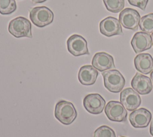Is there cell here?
<instances>
[{
    "label": "cell",
    "instance_id": "cell-1",
    "mask_svg": "<svg viewBox=\"0 0 153 137\" xmlns=\"http://www.w3.org/2000/svg\"><path fill=\"white\" fill-rule=\"evenodd\" d=\"M54 116L62 124L69 125L76 118L77 112L71 102L62 100L59 101L55 106Z\"/></svg>",
    "mask_w": 153,
    "mask_h": 137
},
{
    "label": "cell",
    "instance_id": "cell-2",
    "mask_svg": "<svg viewBox=\"0 0 153 137\" xmlns=\"http://www.w3.org/2000/svg\"><path fill=\"white\" fill-rule=\"evenodd\" d=\"M105 87L110 92L117 93L122 91L125 84L126 80L123 75L116 69L108 70L102 73Z\"/></svg>",
    "mask_w": 153,
    "mask_h": 137
},
{
    "label": "cell",
    "instance_id": "cell-3",
    "mask_svg": "<svg viewBox=\"0 0 153 137\" xmlns=\"http://www.w3.org/2000/svg\"><path fill=\"white\" fill-rule=\"evenodd\" d=\"M8 31L16 38H32L31 23L28 19L22 16L16 17L10 22Z\"/></svg>",
    "mask_w": 153,
    "mask_h": 137
},
{
    "label": "cell",
    "instance_id": "cell-4",
    "mask_svg": "<svg viewBox=\"0 0 153 137\" xmlns=\"http://www.w3.org/2000/svg\"><path fill=\"white\" fill-rule=\"evenodd\" d=\"M29 17L35 25L42 28L52 23L54 14L50 9L45 6L36 7L30 10Z\"/></svg>",
    "mask_w": 153,
    "mask_h": 137
},
{
    "label": "cell",
    "instance_id": "cell-5",
    "mask_svg": "<svg viewBox=\"0 0 153 137\" xmlns=\"http://www.w3.org/2000/svg\"><path fill=\"white\" fill-rule=\"evenodd\" d=\"M105 113L108 118L112 121H126L127 116V111L122 105L118 101H109L105 108Z\"/></svg>",
    "mask_w": 153,
    "mask_h": 137
},
{
    "label": "cell",
    "instance_id": "cell-6",
    "mask_svg": "<svg viewBox=\"0 0 153 137\" xmlns=\"http://www.w3.org/2000/svg\"><path fill=\"white\" fill-rule=\"evenodd\" d=\"M119 20L124 28L136 31L139 27L140 16L139 12L135 9L126 8L120 13Z\"/></svg>",
    "mask_w": 153,
    "mask_h": 137
},
{
    "label": "cell",
    "instance_id": "cell-7",
    "mask_svg": "<svg viewBox=\"0 0 153 137\" xmlns=\"http://www.w3.org/2000/svg\"><path fill=\"white\" fill-rule=\"evenodd\" d=\"M68 51L74 56H78L83 55H89L86 40L80 35L74 34L67 40Z\"/></svg>",
    "mask_w": 153,
    "mask_h": 137
},
{
    "label": "cell",
    "instance_id": "cell-8",
    "mask_svg": "<svg viewBox=\"0 0 153 137\" xmlns=\"http://www.w3.org/2000/svg\"><path fill=\"white\" fill-rule=\"evenodd\" d=\"M105 99L97 93L88 94L83 100V106L87 112L92 114H99L105 106Z\"/></svg>",
    "mask_w": 153,
    "mask_h": 137
},
{
    "label": "cell",
    "instance_id": "cell-9",
    "mask_svg": "<svg viewBox=\"0 0 153 137\" xmlns=\"http://www.w3.org/2000/svg\"><path fill=\"white\" fill-rule=\"evenodd\" d=\"M99 29L102 34L106 37L123 35L120 21L115 17L109 16L103 19L99 23Z\"/></svg>",
    "mask_w": 153,
    "mask_h": 137
},
{
    "label": "cell",
    "instance_id": "cell-10",
    "mask_svg": "<svg viewBox=\"0 0 153 137\" xmlns=\"http://www.w3.org/2000/svg\"><path fill=\"white\" fill-rule=\"evenodd\" d=\"M120 102L129 111L137 109L141 103V99L139 93L131 88H126L120 93Z\"/></svg>",
    "mask_w": 153,
    "mask_h": 137
},
{
    "label": "cell",
    "instance_id": "cell-11",
    "mask_svg": "<svg viewBox=\"0 0 153 137\" xmlns=\"http://www.w3.org/2000/svg\"><path fill=\"white\" fill-rule=\"evenodd\" d=\"M152 119V114L144 108L133 111L129 115V121L135 128H145L149 124Z\"/></svg>",
    "mask_w": 153,
    "mask_h": 137
},
{
    "label": "cell",
    "instance_id": "cell-12",
    "mask_svg": "<svg viewBox=\"0 0 153 137\" xmlns=\"http://www.w3.org/2000/svg\"><path fill=\"white\" fill-rule=\"evenodd\" d=\"M131 45L136 53L151 49L152 46L151 36L149 34L140 31L134 34L131 40Z\"/></svg>",
    "mask_w": 153,
    "mask_h": 137
},
{
    "label": "cell",
    "instance_id": "cell-13",
    "mask_svg": "<svg viewBox=\"0 0 153 137\" xmlns=\"http://www.w3.org/2000/svg\"><path fill=\"white\" fill-rule=\"evenodd\" d=\"M91 64L96 70L100 72L115 68L112 56L105 52L96 53L92 59Z\"/></svg>",
    "mask_w": 153,
    "mask_h": 137
},
{
    "label": "cell",
    "instance_id": "cell-14",
    "mask_svg": "<svg viewBox=\"0 0 153 137\" xmlns=\"http://www.w3.org/2000/svg\"><path fill=\"white\" fill-rule=\"evenodd\" d=\"M131 85L134 90L142 95L149 94L152 90V84L151 79L138 72L133 78Z\"/></svg>",
    "mask_w": 153,
    "mask_h": 137
},
{
    "label": "cell",
    "instance_id": "cell-15",
    "mask_svg": "<svg viewBox=\"0 0 153 137\" xmlns=\"http://www.w3.org/2000/svg\"><path fill=\"white\" fill-rule=\"evenodd\" d=\"M136 69L139 72L147 75L153 71V58L148 53H140L134 59Z\"/></svg>",
    "mask_w": 153,
    "mask_h": 137
},
{
    "label": "cell",
    "instance_id": "cell-16",
    "mask_svg": "<svg viewBox=\"0 0 153 137\" xmlns=\"http://www.w3.org/2000/svg\"><path fill=\"white\" fill-rule=\"evenodd\" d=\"M97 70L91 65L82 66L78 74V78L79 82L84 85H93L97 78Z\"/></svg>",
    "mask_w": 153,
    "mask_h": 137
},
{
    "label": "cell",
    "instance_id": "cell-17",
    "mask_svg": "<svg viewBox=\"0 0 153 137\" xmlns=\"http://www.w3.org/2000/svg\"><path fill=\"white\" fill-rule=\"evenodd\" d=\"M139 27L143 32L148 34L153 32V13H149L140 18Z\"/></svg>",
    "mask_w": 153,
    "mask_h": 137
},
{
    "label": "cell",
    "instance_id": "cell-18",
    "mask_svg": "<svg viewBox=\"0 0 153 137\" xmlns=\"http://www.w3.org/2000/svg\"><path fill=\"white\" fill-rule=\"evenodd\" d=\"M107 9L110 12L117 13L121 11L124 7V0H103Z\"/></svg>",
    "mask_w": 153,
    "mask_h": 137
},
{
    "label": "cell",
    "instance_id": "cell-19",
    "mask_svg": "<svg viewBox=\"0 0 153 137\" xmlns=\"http://www.w3.org/2000/svg\"><path fill=\"white\" fill-rule=\"evenodd\" d=\"M17 8L15 0H0V13L10 14Z\"/></svg>",
    "mask_w": 153,
    "mask_h": 137
},
{
    "label": "cell",
    "instance_id": "cell-20",
    "mask_svg": "<svg viewBox=\"0 0 153 137\" xmlns=\"http://www.w3.org/2000/svg\"><path fill=\"white\" fill-rule=\"evenodd\" d=\"M93 137H116V135L112 129L103 125L100 126L94 131Z\"/></svg>",
    "mask_w": 153,
    "mask_h": 137
},
{
    "label": "cell",
    "instance_id": "cell-21",
    "mask_svg": "<svg viewBox=\"0 0 153 137\" xmlns=\"http://www.w3.org/2000/svg\"><path fill=\"white\" fill-rule=\"evenodd\" d=\"M128 3L133 6L139 7L142 10H145L149 0H127Z\"/></svg>",
    "mask_w": 153,
    "mask_h": 137
},
{
    "label": "cell",
    "instance_id": "cell-22",
    "mask_svg": "<svg viewBox=\"0 0 153 137\" xmlns=\"http://www.w3.org/2000/svg\"><path fill=\"white\" fill-rule=\"evenodd\" d=\"M149 132H150V134L153 136V119L151 120V124H150Z\"/></svg>",
    "mask_w": 153,
    "mask_h": 137
},
{
    "label": "cell",
    "instance_id": "cell-23",
    "mask_svg": "<svg viewBox=\"0 0 153 137\" xmlns=\"http://www.w3.org/2000/svg\"><path fill=\"white\" fill-rule=\"evenodd\" d=\"M32 1L34 3H41V2H45L47 0H32Z\"/></svg>",
    "mask_w": 153,
    "mask_h": 137
},
{
    "label": "cell",
    "instance_id": "cell-24",
    "mask_svg": "<svg viewBox=\"0 0 153 137\" xmlns=\"http://www.w3.org/2000/svg\"><path fill=\"white\" fill-rule=\"evenodd\" d=\"M150 78H151V81L152 82V83H153V71L151 73V74H150Z\"/></svg>",
    "mask_w": 153,
    "mask_h": 137
},
{
    "label": "cell",
    "instance_id": "cell-25",
    "mask_svg": "<svg viewBox=\"0 0 153 137\" xmlns=\"http://www.w3.org/2000/svg\"><path fill=\"white\" fill-rule=\"evenodd\" d=\"M151 40H152V44L153 45V32L151 34Z\"/></svg>",
    "mask_w": 153,
    "mask_h": 137
},
{
    "label": "cell",
    "instance_id": "cell-26",
    "mask_svg": "<svg viewBox=\"0 0 153 137\" xmlns=\"http://www.w3.org/2000/svg\"><path fill=\"white\" fill-rule=\"evenodd\" d=\"M121 137H126V136H121Z\"/></svg>",
    "mask_w": 153,
    "mask_h": 137
}]
</instances>
